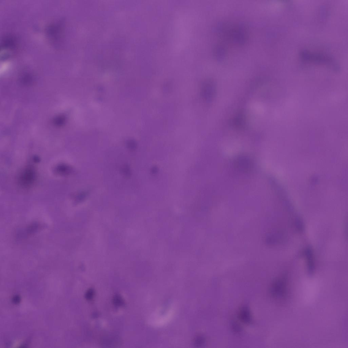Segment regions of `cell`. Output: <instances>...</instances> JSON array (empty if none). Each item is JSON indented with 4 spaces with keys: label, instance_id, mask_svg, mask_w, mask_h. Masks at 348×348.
I'll return each mask as SVG.
<instances>
[{
    "label": "cell",
    "instance_id": "1",
    "mask_svg": "<svg viewBox=\"0 0 348 348\" xmlns=\"http://www.w3.org/2000/svg\"><path fill=\"white\" fill-rule=\"evenodd\" d=\"M285 280H278L274 282L271 288V293L274 297L282 298L285 296Z\"/></svg>",
    "mask_w": 348,
    "mask_h": 348
},
{
    "label": "cell",
    "instance_id": "2",
    "mask_svg": "<svg viewBox=\"0 0 348 348\" xmlns=\"http://www.w3.org/2000/svg\"><path fill=\"white\" fill-rule=\"evenodd\" d=\"M239 316L241 321L245 323H249L251 322L250 313L247 308H244L241 310Z\"/></svg>",
    "mask_w": 348,
    "mask_h": 348
},
{
    "label": "cell",
    "instance_id": "3",
    "mask_svg": "<svg viewBox=\"0 0 348 348\" xmlns=\"http://www.w3.org/2000/svg\"><path fill=\"white\" fill-rule=\"evenodd\" d=\"M216 56L218 60H222L223 59L226 55V49L222 45H218L216 48Z\"/></svg>",
    "mask_w": 348,
    "mask_h": 348
},
{
    "label": "cell",
    "instance_id": "4",
    "mask_svg": "<svg viewBox=\"0 0 348 348\" xmlns=\"http://www.w3.org/2000/svg\"><path fill=\"white\" fill-rule=\"evenodd\" d=\"M94 295L93 290L92 289H90L88 290V291L87 293L86 297L88 300L91 299L93 297Z\"/></svg>",
    "mask_w": 348,
    "mask_h": 348
},
{
    "label": "cell",
    "instance_id": "5",
    "mask_svg": "<svg viewBox=\"0 0 348 348\" xmlns=\"http://www.w3.org/2000/svg\"><path fill=\"white\" fill-rule=\"evenodd\" d=\"M120 299H121L120 298H116L115 301L116 304L118 305L121 304L122 302Z\"/></svg>",
    "mask_w": 348,
    "mask_h": 348
}]
</instances>
